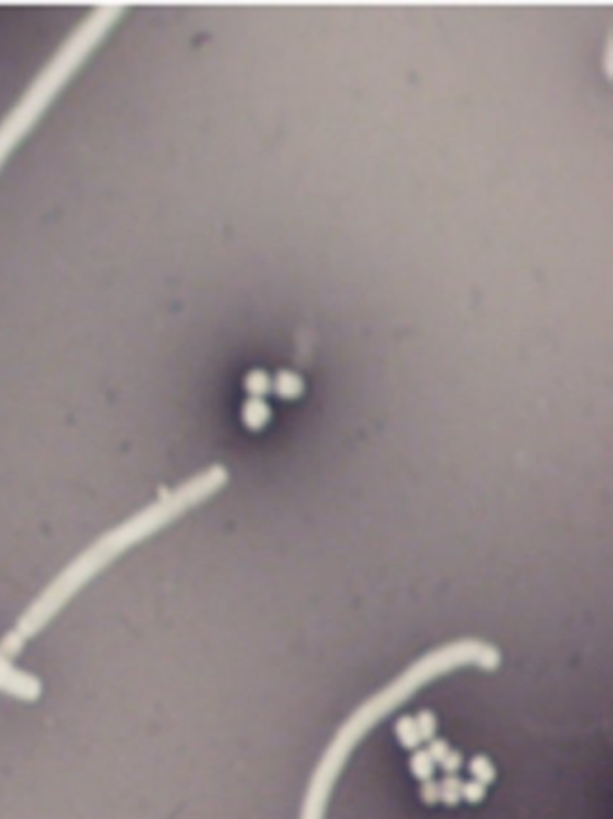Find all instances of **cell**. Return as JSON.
<instances>
[{"label":"cell","mask_w":613,"mask_h":819,"mask_svg":"<svg viewBox=\"0 0 613 819\" xmlns=\"http://www.w3.org/2000/svg\"><path fill=\"white\" fill-rule=\"evenodd\" d=\"M227 469L221 466H212L200 475L176 487L175 491L164 494L161 500L148 505L130 520L112 529L90 545L80 557L72 561L49 586L42 591V595L26 609L15 627V634L24 641L27 638L40 632L54 618L63 605L85 586L90 578H94L104 566L117 559L122 552L130 546L144 541L155 532L162 530L179 516L187 512L189 509L200 505L207 498L216 494L227 484Z\"/></svg>","instance_id":"obj_1"},{"label":"cell","mask_w":613,"mask_h":819,"mask_svg":"<svg viewBox=\"0 0 613 819\" xmlns=\"http://www.w3.org/2000/svg\"><path fill=\"white\" fill-rule=\"evenodd\" d=\"M498 663H500L498 650L479 640H461L444 645L414 663L398 679L381 690L380 694L363 703L338 730L309 782L300 819H324L333 787L353 749L381 719H385L396 708L401 706V703L416 694L421 686L455 668L473 665L493 670L498 667Z\"/></svg>","instance_id":"obj_2"},{"label":"cell","mask_w":613,"mask_h":819,"mask_svg":"<svg viewBox=\"0 0 613 819\" xmlns=\"http://www.w3.org/2000/svg\"><path fill=\"white\" fill-rule=\"evenodd\" d=\"M125 9V4H116V2L101 4L92 9L67 36V40L54 53L47 65L38 72V76L27 86L18 103L0 122V167L4 166L11 151L40 119L42 113L53 103V99L71 79L72 74L83 65L92 50L119 22Z\"/></svg>","instance_id":"obj_3"},{"label":"cell","mask_w":613,"mask_h":819,"mask_svg":"<svg viewBox=\"0 0 613 819\" xmlns=\"http://www.w3.org/2000/svg\"><path fill=\"white\" fill-rule=\"evenodd\" d=\"M0 690L22 701H36L42 695V683L33 674L17 668L0 654Z\"/></svg>","instance_id":"obj_4"},{"label":"cell","mask_w":613,"mask_h":819,"mask_svg":"<svg viewBox=\"0 0 613 819\" xmlns=\"http://www.w3.org/2000/svg\"><path fill=\"white\" fill-rule=\"evenodd\" d=\"M270 417L268 404L264 403L261 397H250L245 401L241 408V419L245 426H248L250 430H259L266 424Z\"/></svg>","instance_id":"obj_5"},{"label":"cell","mask_w":613,"mask_h":819,"mask_svg":"<svg viewBox=\"0 0 613 819\" xmlns=\"http://www.w3.org/2000/svg\"><path fill=\"white\" fill-rule=\"evenodd\" d=\"M272 386L277 395L291 399L297 397V395L302 392V388H304V381H302V377H300L299 374H295V372L281 370L277 372V376L273 379Z\"/></svg>","instance_id":"obj_6"},{"label":"cell","mask_w":613,"mask_h":819,"mask_svg":"<svg viewBox=\"0 0 613 819\" xmlns=\"http://www.w3.org/2000/svg\"><path fill=\"white\" fill-rule=\"evenodd\" d=\"M396 737H398V740L401 742V746H403L405 749H410V751H416V749L419 748V744L423 742L419 737V731H417L414 717H401V719L396 722Z\"/></svg>","instance_id":"obj_7"},{"label":"cell","mask_w":613,"mask_h":819,"mask_svg":"<svg viewBox=\"0 0 613 819\" xmlns=\"http://www.w3.org/2000/svg\"><path fill=\"white\" fill-rule=\"evenodd\" d=\"M461 789L462 780L457 775H446L441 782H439V802L446 803L448 807H453L461 802Z\"/></svg>","instance_id":"obj_8"},{"label":"cell","mask_w":613,"mask_h":819,"mask_svg":"<svg viewBox=\"0 0 613 819\" xmlns=\"http://www.w3.org/2000/svg\"><path fill=\"white\" fill-rule=\"evenodd\" d=\"M410 771L412 775L416 776L417 780H421V782H426V780L434 776L435 762L430 758L426 749H416L414 751V755L410 757Z\"/></svg>","instance_id":"obj_9"},{"label":"cell","mask_w":613,"mask_h":819,"mask_svg":"<svg viewBox=\"0 0 613 819\" xmlns=\"http://www.w3.org/2000/svg\"><path fill=\"white\" fill-rule=\"evenodd\" d=\"M470 773L473 775V778L477 780V782H480V784L484 785L493 784V782H495V776H497L495 766H493L491 760H489L488 757H484V755H475V757L471 758Z\"/></svg>","instance_id":"obj_10"},{"label":"cell","mask_w":613,"mask_h":819,"mask_svg":"<svg viewBox=\"0 0 613 819\" xmlns=\"http://www.w3.org/2000/svg\"><path fill=\"white\" fill-rule=\"evenodd\" d=\"M245 388L252 397H261V395H264L272 388V379H270L266 372L261 370V368H255V370H250L246 374Z\"/></svg>","instance_id":"obj_11"},{"label":"cell","mask_w":613,"mask_h":819,"mask_svg":"<svg viewBox=\"0 0 613 819\" xmlns=\"http://www.w3.org/2000/svg\"><path fill=\"white\" fill-rule=\"evenodd\" d=\"M414 721H416L421 740L434 739L435 733H437V719H435L434 713L428 712V710H423V712H419V715L414 717Z\"/></svg>","instance_id":"obj_12"},{"label":"cell","mask_w":613,"mask_h":819,"mask_svg":"<svg viewBox=\"0 0 613 819\" xmlns=\"http://www.w3.org/2000/svg\"><path fill=\"white\" fill-rule=\"evenodd\" d=\"M484 796H486V785L480 784V782H477V780H471V782H462V789H461L462 800H466V802H470V803H479V802H482Z\"/></svg>","instance_id":"obj_13"},{"label":"cell","mask_w":613,"mask_h":819,"mask_svg":"<svg viewBox=\"0 0 613 819\" xmlns=\"http://www.w3.org/2000/svg\"><path fill=\"white\" fill-rule=\"evenodd\" d=\"M419 796H421V800H423V803H426V805H435V803H439V784L437 782H434L432 778L426 780V782H423V785H421V791H419Z\"/></svg>","instance_id":"obj_14"},{"label":"cell","mask_w":613,"mask_h":819,"mask_svg":"<svg viewBox=\"0 0 613 819\" xmlns=\"http://www.w3.org/2000/svg\"><path fill=\"white\" fill-rule=\"evenodd\" d=\"M439 764H441V767H443V771L446 775H455L457 771L462 767V764H464V758H462V755L459 751H452V749H450L446 757L439 762Z\"/></svg>","instance_id":"obj_15"},{"label":"cell","mask_w":613,"mask_h":819,"mask_svg":"<svg viewBox=\"0 0 613 819\" xmlns=\"http://www.w3.org/2000/svg\"><path fill=\"white\" fill-rule=\"evenodd\" d=\"M448 751H450V746H448L446 740H443V739H432L430 740L428 749H426V753H428L430 758H432L434 762L443 760V758L448 755Z\"/></svg>","instance_id":"obj_16"}]
</instances>
